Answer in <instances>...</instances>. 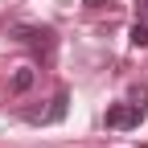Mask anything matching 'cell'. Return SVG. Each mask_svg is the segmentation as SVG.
Returning a JSON list of instances; mask_svg holds the SVG:
<instances>
[{
    "label": "cell",
    "instance_id": "obj_1",
    "mask_svg": "<svg viewBox=\"0 0 148 148\" xmlns=\"http://www.w3.org/2000/svg\"><path fill=\"white\" fill-rule=\"evenodd\" d=\"M12 41H21L25 49H33V58H41V62H53V53H58V33L49 25H16Z\"/></svg>",
    "mask_w": 148,
    "mask_h": 148
},
{
    "label": "cell",
    "instance_id": "obj_2",
    "mask_svg": "<svg viewBox=\"0 0 148 148\" xmlns=\"http://www.w3.org/2000/svg\"><path fill=\"white\" fill-rule=\"evenodd\" d=\"M144 119V107L140 103H115L107 107V127H115V132H127V127H136Z\"/></svg>",
    "mask_w": 148,
    "mask_h": 148
},
{
    "label": "cell",
    "instance_id": "obj_3",
    "mask_svg": "<svg viewBox=\"0 0 148 148\" xmlns=\"http://www.w3.org/2000/svg\"><path fill=\"white\" fill-rule=\"evenodd\" d=\"M66 103H70V95L58 90L53 103H49V111H41V119H37V123H58V119H66Z\"/></svg>",
    "mask_w": 148,
    "mask_h": 148
},
{
    "label": "cell",
    "instance_id": "obj_4",
    "mask_svg": "<svg viewBox=\"0 0 148 148\" xmlns=\"http://www.w3.org/2000/svg\"><path fill=\"white\" fill-rule=\"evenodd\" d=\"M33 78H37V74H33L29 66H21V70H16V74H12V90H16V95H25V90L33 86Z\"/></svg>",
    "mask_w": 148,
    "mask_h": 148
},
{
    "label": "cell",
    "instance_id": "obj_5",
    "mask_svg": "<svg viewBox=\"0 0 148 148\" xmlns=\"http://www.w3.org/2000/svg\"><path fill=\"white\" fill-rule=\"evenodd\" d=\"M132 45L136 49H148V21H136L132 25Z\"/></svg>",
    "mask_w": 148,
    "mask_h": 148
},
{
    "label": "cell",
    "instance_id": "obj_6",
    "mask_svg": "<svg viewBox=\"0 0 148 148\" xmlns=\"http://www.w3.org/2000/svg\"><path fill=\"white\" fill-rule=\"evenodd\" d=\"M127 103H148V86H132V90H127Z\"/></svg>",
    "mask_w": 148,
    "mask_h": 148
},
{
    "label": "cell",
    "instance_id": "obj_7",
    "mask_svg": "<svg viewBox=\"0 0 148 148\" xmlns=\"http://www.w3.org/2000/svg\"><path fill=\"white\" fill-rule=\"evenodd\" d=\"M82 4H86V8H107L111 0H82Z\"/></svg>",
    "mask_w": 148,
    "mask_h": 148
}]
</instances>
